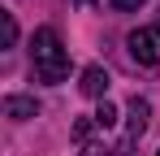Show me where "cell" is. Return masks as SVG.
I'll return each mask as SVG.
<instances>
[{
    "instance_id": "1",
    "label": "cell",
    "mask_w": 160,
    "mask_h": 156,
    "mask_svg": "<svg viewBox=\"0 0 160 156\" xmlns=\"http://www.w3.org/2000/svg\"><path fill=\"white\" fill-rule=\"evenodd\" d=\"M30 56H35L39 82H65V74H69V52H65V44H61V35H56L52 26H39V30H35Z\"/></svg>"
},
{
    "instance_id": "2",
    "label": "cell",
    "mask_w": 160,
    "mask_h": 156,
    "mask_svg": "<svg viewBox=\"0 0 160 156\" xmlns=\"http://www.w3.org/2000/svg\"><path fill=\"white\" fill-rule=\"evenodd\" d=\"M126 44H130V56L138 65H152V70L160 65V26H138V30H130Z\"/></svg>"
},
{
    "instance_id": "3",
    "label": "cell",
    "mask_w": 160,
    "mask_h": 156,
    "mask_svg": "<svg viewBox=\"0 0 160 156\" xmlns=\"http://www.w3.org/2000/svg\"><path fill=\"white\" fill-rule=\"evenodd\" d=\"M78 87H82V96H91V100H104V91H108V70H104V65H87Z\"/></svg>"
},
{
    "instance_id": "4",
    "label": "cell",
    "mask_w": 160,
    "mask_h": 156,
    "mask_svg": "<svg viewBox=\"0 0 160 156\" xmlns=\"http://www.w3.org/2000/svg\"><path fill=\"white\" fill-rule=\"evenodd\" d=\"M35 113H39V104L30 100V96H9V100H4V117H13V122H26Z\"/></svg>"
},
{
    "instance_id": "5",
    "label": "cell",
    "mask_w": 160,
    "mask_h": 156,
    "mask_svg": "<svg viewBox=\"0 0 160 156\" xmlns=\"http://www.w3.org/2000/svg\"><path fill=\"white\" fill-rule=\"evenodd\" d=\"M147 117H152V113H147V100L134 96V100H130V139H138V134L147 130Z\"/></svg>"
},
{
    "instance_id": "6",
    "label": "cell",
    "mask_w": 160,
    "mask_h": 156,
    "mask_svg": "<svg viewBox=\"0 0 160 156\" xmlns=\"http://www.w3.org/2000/svg\"><path fill=\"white\" fill-rule=\"evenodd\" d=\"M100 130H108V126H117V104H108V100H100V108H95V117H91Z\"/></svg>"
},
{
    "instance_id": "7",
    "label": "cell",
    "mask_w": 160,
    "mask_h": 156,
    "mask_svg": "<svg viewBox=\"0 0 160 156\" xmlns=\"http://www.w3.org/2000/svg\"><path fill=\"white\" fill-rule=\"evenodd\" d=\"M18 44V22H13V13H4V48H13Z\"/></svg>"
},
{
    "instance_id": "8",
    "label": "cell",
    "mask_w": 160,
    "mask_h": 156,
    "mask_svg": "<svg viewBox=\"0 0 160 156\" xmlns=\"http://www.w3.org/2000/svg\"><path fill=\"white\" fill-rule=\"evenodd\" d=\"M112 9H138V4H147V0H108Z\"/></svg>"
},
{
    "instance_id": "9",
    "label": "cell",
    "mask_w": 160,
    "mask_h": 156,
    "mask_svg": "<svg viewBox=\"0 0 160 156\" xmlns=\"http://www.w3.org/2000/svg\"><path fill=\"white\" fill-rule=\"evenodd\" d=\"M78 156H108V152H104V148H82Z\"/></svg>"
},
{
    "instance_id": "10",
    "label": "cell",
    "mask_w": 160,
    "mask_h": 156,
    "mask_svg": "<svg viewBox=\"0 0 160 156\" xmlns=\"http://www.w3.org/2000/svg\"><path fill=\"white\" fill-rule=\"evenodd\" d=\"M156 156H160V152H156Z\"/></svg>"
}]
</instances>
